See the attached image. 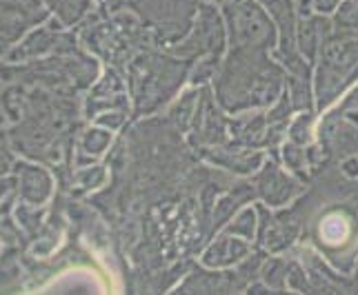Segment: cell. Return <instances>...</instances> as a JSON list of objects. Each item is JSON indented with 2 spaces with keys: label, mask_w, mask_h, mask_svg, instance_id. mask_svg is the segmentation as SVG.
I'll list each match as a JSON object with an SVG mask.
<instances>
[{
  "label": "cell",
  "mask_w": 358,
  "mask_h": 295,
  "mask_svg": "<svg viewBox=\"0 0 358 295\" xmlns=\"http://www.w3.org/2000/svg\"><path fill=\"white\" fill-rule=\"evenodd\" d=\"M263 7L271 14L278 29V43H280V58L285 67L296 78H310L305 60L299 54V40H296V11L289 0H261Z\"/></svg>",
  "instance_id": "cell-5"
},
{
  "label": "cell",
  "mask_w": 358,
  "mask_h": 295,
  "mask_svg": "<svg viewBox=\"0 0 358 295\" xmlns=\"http://www.w3.org/2000/svg\"><path fill=\"white\" fill-rule=\"evenodd\" d=\"M352 3H356V5H358V0H352Z\"/></svg>",
  "instance_id": "cell-20"
},
{
  "label": "cell",
  "mask_w": 358,
  "mask_h": 295,
  "mask_svg": "<svg viewBox=\"0 0 358 295\" xmlns=\"http://www.w3.org/2000/svg\"><path fill=\"white\" fill-rule=\"evenodd\" d=\"M331 33V22L323 16H303L296 29V40H299V49L305 54L307 60H314L320 52L323 43Z\"/></svg>",
  "instance_id": "cell-8"
},
{
  "label": "cell",
  "mask_w": 358,
  "mask_h": 295,
  "mask_svg": "<svg viewBox=\"0 0 358 295\" xmlns=\"http://www.w3.org/2000/svg\"><path fill=\"white\" fill-rule=\"evenodd\" d=\"M341 0H310V5L314 11H318V14H329V11H334L338 7Z\"/></svg>",
  "instance_id": "cell-19"
},
{
  "label": "cell",
  "mask_w": 358,
  "mask_h": 295,
  "mask_svg": "<svg viewBox=\"0 0 358 295\" xmlns=\"http://www.w3.org/2000/svg\"><path fill=\"white\" fill-rule=\"evenodd\" d=\"M282 156H285V162L287 167H292L294 171H299V174L305 178V151L301 149V144H285V151H282Z\"/></svg>",
  "instance_id": "cell-15"
},
{
  "label": "cell",
  "mask_w": 358,
  "mask_h": 295,
  "mask_svg": "<svg viewBox=\"0 0 358 295\" xmlns=\"http://www.w3.org/2000/svg\"><path fill=\"white\" fill-rule=\"evenodd\" d=\"M107 142H109V136H107L105 131H92L90 136H87V140H85V149L98 153V151L105 149Z\"/></svg>",
  "instance_id": "cell-18"
},
{
  "label": "cell",
  "mask_w": 358,
  "mask_h": 295,
  "mask_svg": "<svg viewBox=\"0 0 358 295\" xmlns=\"http://www.w3.org/2000/svg\"><path fill=\"white\" fill-rule=\"evenodd\" d=\"M287 271H289V266H287V264H282L280 260H271V262H267L265 268H263V280L267 282V287H269V289L280 291V289H285Z\"/></svg>",
  "instance_id": "cell-13"
},
{
  "label": "cell",
  "mask_w": 358,
  "mask_h": 295,
  "mask_svg": "<svg viewBox=\"0 0 358 295\" xmlns=\"http://www.w3.org/2000/svg\"><path fill=\"white\" fill-rule=\"evenodd\" d=\"M243 282H236L234 275L223 273H199L192 275L180 287V293H231L234 289H241Z\"/></svg>",
  "instance_id": "cell-10"
},
{
  "label": "cell",
  "mask_w": 358,
  "mask_h": 295,
  "mask_svg": "<svg viewBox=\"0 0 358 295\" xmlns=\"http://www.w3.org/2000/svg\"><path fill=\"white\" fill-rule=\"evenodd\" d=\"M185 73H187V63L158 56H143L136 60L131 78L138 112H150L156 105L165 103L180 87Z\"/></svg>",
  "instance_id": "cell-3"
},
{
  "label": "cell",
  "mask_w": 358,
  "mask_h": 295,
  "mask_svg": "<svg viewBox=\"0 0 358 295\" xmlns=\"http://www.w3.org/2000/svg\"><path fill=\"white\" fill-rule=\"evenodd\" d=\"M220 49H223V24H220V18L212 7L203 5L199 27H196L194 36L187 43H182L180 47H174V52L185 58L201 56V54L209 52L214 58H218Z\"/></svg>",
  "instance_id": "cell-6"
},
{
  "label": "cell",
  "mask_w": 358,
  "mask_h": 295,
  "mask_svg": "<svg viewBox=\"0 0 358 295\" xmlns=\"http://www.w3.org/2000/svg\"><path fill=\"white\" fill-rule=\"evenodd\" d=\"M282 87V69L261 49H231L216 84L218 100L227 112L271 105Z\"/></svg>",
  "instance_id": "cell-1"
},
{
  "label": "cell",
  "mask_w": 358,
  "mask_h": 295,
  "mask_svg": "<svg viewBox=\"0 0 358 295\" xmlns=\"http://www.w3.org/2000/svg\"><path fill=\"white\" fill-rule=\"evenodd\" d=\"M336 36H345V38H358V5L348 0L336 14L334 20Z\"/></svg>",
  "instance_id": "cell-12"
},
{
  "label": "cell",
  "mask_w": 358,
  "mask_h": 295,
  "mask_svg": "<svg viewBox=\"0 0 358 295\" xmlns=\"http://www.w3.org/2000/svg\"><path fill=\"white\" fill-rule=\"evenodd\" d=\"M247 251H250V247L238 240V238H223L214 242L212 247L207 249L203 262L207 266H229V264H236L241 262L243 257L247 255Z\"/></svg>",
  "instance_id": "cell-9"
},
{
  "label": "cell",
  "mask_w": 358,
  "mask_h": 295,
  "mask_svg": "<svg viewBox=\"0 0 358 295\" xmlns=\"http://www.w3.org/2000/svg\"><path fill=\"white\" fill-rule=\"evenodd\" d=\"M310 120H312V114L301 116L299 120L294 122V125H292V131H289L292 142L301 144V146L310 142Z\"/></svg>",
  "instance_id": "cell-16"
},
{
  "label": "cell",
  "mask_w": 358,
  "mask_h": 295,
  "mask_svg": "<svg viewBox=\"0 0 358 295\" xmlns=\"http://www.w3.org/2000/svg\"><path fill=\"white\" fill-rule=\"evenodd\" d=\"M85 5H87V0H60V3H58L60 16H63L67 22L76 20L85 11Z\"/></svg>",
  "instance_id": "cell-17"
},
{
  "label": "cell",
  "mask_w": 358,
  "mask_h": 295,
  "mask_svg": "<svg viewBox=\"0 0 358 295\" xmlns=\"http://www.w3.org/2000/svg\"><path fill=\"white\" fill-rule=\"evenodd\" d=\"M358 78V38L329 36L320 47V69L316 78L318 107L323 109Z\"/></svg>",
  "instance_id": "cell-2"
},
{
  "label": "cell",
  "mask_w": 358,
  "mask_h": 295,
  "mask_svg": "<svg viewBox=\"0 0 358 295\" xmlns=\"http://www.w3.org/2000/svg\"><path fill=\"white\" fill-rule=\"evenodd\" d=\"M225 16L229 20L231 49H267L276 43V27L261 5L252 3H227Z\"/></svg>",
  "instance_id": "cell-4"
},
{
  "label": "cell",
  "mask_w": 358,
  "mask_h": 295,
  "mask_svg": "<svg viewBox=\"0 0 358 295\" xmlns=\"http://www.w3.org/2000/svg\"><path fill=\"white\" fill-rule=\"evenodd\" d=\"M256 191L265 202L278 206V204L289 202L294 195L301 191V187L292 178L282 174L276 162H267L263 174L256 180Z\"/></svg>",
  "instance_id": "cell-7"
},
{
  "label": "cell",
  "mask_w": 358,
  "mask_h": 295,
  "mask_svg": "<svg viewBox=\"0 0 358 295\" xmlns=\"http://www.w3.org/2000/svg\"><path fill=\"white\" fill-rule=\"evenodd\" d=\"M254 227H256V213L252 209H245L236 222L229 225V233H234V236H243V238H252Z\"/></svg>",
  "instance_id": "cell-14"
},
{
  "label": "cell",
  "mask_w": 358,
  "mask_h": 295,
  "mask_svg": "<svg viewBox=\"0 0 358 295\" xmlns=\"http://www.w3.org/2000/svg\"><path fill=\"white\" fill-rule=\"evenodd\" d=\"M256 187H252V184H236V189H234L227 198H223L218 202L216 206V213H214V229H218L223 222H227V220L234 215V211L247 200H252L256 195Z\"/></svg>",
  "instance_id": "cell-11"
}]
</instances>
